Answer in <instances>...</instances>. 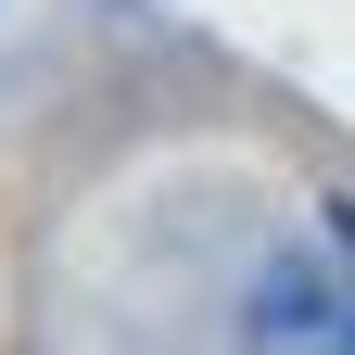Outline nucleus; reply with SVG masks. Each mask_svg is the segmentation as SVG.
Here are the masks:
<instances>
[{"label": "nucleus", "instance_id": "1", "mask_svg": "<svg viewBox=\"0 0 355 355\" xmlns=\"http://www.w3.org/2000/svg\"><path fill=\"white\" fill-rule=\"evenodd\" d=\"M254 355H355V254L343 266L292 254L266 279V304H254Z\"/></svg>", "mask_w": 355, "mask_h": 355}, {"label": "nucleus", "instance_id": "2", "mask_svg": "<svg viewBox=\"0 0 355 355\" xmlns=\"http://www.w3.org/2000/svg\"><path fill=\"white\" fill-rule=\"evenodd\" d=\"M330 241H343V254H355V203H343V216H330Z\"/></svg>", "mask_w": 355, "mask_h": 355}]
</instances>
